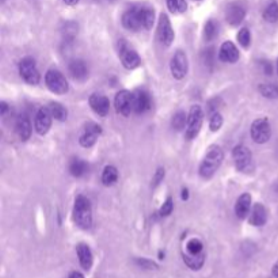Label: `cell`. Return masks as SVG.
I'll list each match as a JSON object with an SVG mask.
<instances>
[{"label": "cell", "mask_w": 278, "mask_h": 278, "mask_svg": "<svg viewBox=\"0 0 278 278\" xmlns=\"http://www.w3.org/2000/svg\"><path fill=\"white\" fill-rule=\"evenodd\" d=\"M73 220L77 227L88 230L92 224V209L90 200L84 196H77L73 208Z\"/></svg>", "instance_id": "1"}, {"label": "cell", "mask_w": 278, "mask_h": 278, "mask_svg": "<svg viewBox=\"0 0 278 278\" xmlns=\"http://www.w3.org/2000/svg\"><path fill=\"white\" fill-rule=\"evenodd\" d=\"M223 159H224V155L220 147H212L200 166V175L205 179L211 178L219 170L223 163Z\"/></svg>", "instance_id": "2"}, {"label": "cell", "mask_w": 278, "mask_h": 278, "mask_svg": "<svg viewBox=\"0 0 278 278\" xmlns=\"http://www.w3.org/2000/svg\"><path fill=\"white\" fill-rule=\"evenodd\" d=\"M45 83H46V87H48L50 91L54 92V94H58V95L65 94L69 90L67 79L57 69H50V71L46 72V75H45Z\"/></svg>", "instance_id": "3"}, {"label": "cell", "mask_w": 278, "mask_h": 278, "mask_svg": "<svg viewBox=\"0 0 278 278\" xmlns=\"http://www.w3.org/2000/svg\"><path fill=\"white\" fill-rule=\"evenodd\" d=\"M232 158L235 162L236 168L242 173H251L254 164H253V156L249 149L245 145H236L232 151Z\"/></svg>", "instance_id": "4"}, {"label": "cell", "mask_w": 278, "mask_h": 278, "mask_svg": "<svg viewBox=\"0 0 278 278\" xmlns=\"http://www.w3.org/2000/svg\"><path fill=\"white\" fill-rule=\"evenodd\" d=\"M202 120H204V114L200 106H193L190 109V113L187 115V125H186V137L192 140L196 137L197 134L200 133L202 126Z\"/></svg>", "instance_id": "5"}, {"label": "cell", "mask_w": 278, "mask_h": 278, "mask_svg": "<svg viewBox=\"0 0 278 278\" xmlns=\"http://www.w3.org/2000/svg\"><path fill=\"white\" fill-rule=\"evenodd\" d=\"M19 72L20 76L23 77L24 82L29 83V84H33V86L38 84L39 80H41L38 68H37L35 61L31 57H26L20 61Z\"/></svg>", "instance_id": "6"}, {"label": "cell", "mask_w": 278, "mask_h": 278, "mask_svg": "<svg viewBox=\"0 0 278 278\" xmlns=\"http://www.w3.org/2000/svg\"><path fill=\"white\" fill-rule=\"evenodd\" d=\"M272 136V129L266 118H258L251 125V139L257 144H264Z\"/></svg>", "instance_id": "7"}, {"label": "cell", "mask_w": 278, "mask_h": 278, "mask_svg": "<svg viewBox=\"0 0 278 278\" xmlns=\"http://www.w3.org/2000/svg\"><path fill=\"white\" fill-rule=\"evenodd\" d=\"M170 69L173 76L178 80H181L186 76L187 69H189V62H187L186 53L182 50H178L171 58V64H170Z\"/></svg>", "instance_id": "8"}, {"label": "cell", "mask_w": 278, "mask_h": 278, "mask_svg": "<svg viewBox=\"0 0 278 278\" xmlns=\"http://www.w3.org/2000/svg\"><path fill=\"white\" fill-rule=\"evenodd\" d=\"M114 105L117 113H120L124 117H128L133 111V94L126 90L120 91L115 95Z\"/></svg>", "instance_id": "9"}, {"label": "cell", "mask_w": 278, "mask_h": 278, "mask_svg": "<svg viewBox=\"0 0 278 278\" xmlns=\"http://www.w3.org/2000/svg\"><path fill=\"white\" fill-rule=\"evenodd\" d=\"M158 37L159 41L163 43L164 46H170L174 41V34L173 26L170 23L167 15L162 14L159 18V24H158Z\"/></svg>", "instance_id": "10"}, {"label": "cell", "mask_w": 278, "mask_h": 278, "mask_svg": "<svg viewBox=\"0 0 278 278\" xmlns=\"http://www.w3.org/2000/svg\"><path fill=\"white\" fill-rule=\"evenodd\" d=\"M101 133H102V129L99 125L88 124L86 128H84V130H83L80 139H79L80 145L84 147V148H90V147H92V145L95 144L96 140H98V137L101 136Z\"/></svg>", "instance_id": "11"}, {"label": "cell", "mask_w": 278, "mask_h": 278, "mask_svg": "<svg viewBox=\"0 0 278 278\" xmlns=\"http://www.w3.org/2000/svg\"><path fill=\"white\" fill-rule=\"evenodd\" d=\"M52 118L53 115L49 110V107H42L39 109L37 115H35V130L39 134H46L52 126Z\"/></svg>", "instance_id": "12"}, {"label": "cell", "mask_w": 278, "mask_h": 278, "mask_svg": "<svg viewBox=\"0 0 278 278\" xmlns=\"http://www.w3.org/2000/svg\"><path fill=\"white\" fill-rule=\"evenodd\" d=\"M90 106L95 114H98L99 117H106L110 110V101H109V98H106L102 94H92L90 96Z\"/></svg>", "instance_id": "13"}, {"label": "cell", "mask_w": 278, "mask_h": 278, "mask_svg": "<svg viewBox=\"0 0 278 278\" xmlns=\"http://www.w3.org/2000/svg\"><path fill=\"white\" fill-rule=\"evenodd\" d=\"M246 16V8L243 7L242 3H232V4L228 5L226 12V19L227 22L231 24V26H238V24L242 23V20L245 19Z\"/></svg>", "instance_id": "14"}, {"label": "cell", "mask_w": 278, "mask_h": 278, "mask_svg": "<svg viewBox=\"0 0 278 278\" xmlns=\"http://www.w3.org/2000/svg\"><path fill=\"white\" fill-rule=\"evenodd\" d=\"M268 220V211L262 204H254L251 211H250V217H249V223L251 226L255 227H261L264 226L265 223Z\"/></svg>", "instance_id": "15"}, {"label": "cell", "mask_w": 278, "mask_h": 278, "mask_svg": "<svg viewBox=\"0 0 278 278\" xmlns=\"http://www.w3.org/2000/svg\"><path fill=\"white\" fill-rule=\"evenodd\" d=\"M120 54L122 64H124V67L126 69H134V68H137L141 64L139 54L134 50H132V49L126 48L125 45H122L120 48Z\"/></svg>", "instance_id": "16"}, {"label": "cell", "mask_w": 278, "mask_h": 278, "mask_svg": "<svg viewBox=\"0 0 278 278\" xmlns=\"http://www.w3.org/2000/svg\"><path fill=\"white\" fill-rule=\"evenodd\" d=\"M219 58L224 62H231L234 64L239 60V50L232 42H224L221 45L220 50H219Z\"/></svg>", "instance_id": "17"}, {"label": "cell", "mask_w": 278, "mask_h": 278, "mask_svg": "<svg viewBox=\"0 0 278 278\" xmlns=\"http://www.w3.org/2000/svg\"><path fill=\"white\" fill-rule=\"evenodd\" d=\"M122 24H124L125 29L133 30V31L141 29L139 8H132V10L126 11L122 16Z\"/></svg>", "instance_id": "18"}, {"label": "cell", "mask_w": 278, "mask_h": 278, "mask_svg": "<svg viewBox=\"0 0 278 278\" xmlns=\"http://www.w3.org/2000/svg\"><path fill=\"white\" fill-rule=\"evenodd\" d=\"M151 109V99L145 91H137L133 94V111L137 114H143Z\"/></svg>", "instance_id": "19"}, {"label": "cell", "mask_w": 278, "mask_h": 278, "mask_svg": "<svg viewBox=\"0 0 278 278\" xmlns=\"http://www.w3.org/2000/svg\"><path fill=\"white\" fill-rule=\"evenodd\" d=\"M251 208H253V206H251V196H250L249 193H243V194L238 198V201H236V216L239 217V219H245V217H247L250 211H251Z\"/></svg>", "instance_id": "20"}, {"label": "cell", "mask_w": 278, "mask_h": 278, "mask_svg": "<svg viewBox=\"0 0 278 278\" xmlns=\"http://www.w3.org/2000/svg\"><path fill=\"white\" fill-rule=\"evenodd\" d=\"M69 73L75 80H84L88 76V67L83 60H73L69 64Z\"/></svg>", "instance_id": "21"}, {"label": "cell", "mask_w": 278, "mask_h": 278, "mask_svg": "<svg viewBox=\"0 0 278 278\" xmlns=\"http://www.w3.org/2000/svg\"><path fill=\"white\" fill-rule=\"evenodd\" d=\"M77 251V257H79V261H80V265L84 270H90L92 266V253L90 247L84 243H80V245L76 247Z\"/></svg>", "instance_id": "22"}, {"label": "cell", "mask_w": 278, "mask_h": 278, "mask_svg": "<svg viewBox=\"0 0 278 278\" xmlns=\"http://www.w3.org/2000/svg\"><path fill=\"white\" fill-rule=\"evenodd\" d=\"M16 133L18 136L20 137V140H26L30 139V136H31V124H30V121L27 117H24V115H20L19 118L16 120Z\"/></svg>", "instance_id": "23"}, {"label": "cell", "mask_w": 278, "mask_h": 278, "mask_svg": "<svg viewBox=\"0 0 278 278\" xmlns=\"http://www.w3.org/2000/svg\"><path fill=\"white\" fill-rule=\"evenodd\" d=\"M183 261L190 269L198 270V269L202 268V265L205 262V253L204 251L200 253V254H189V253H186V254H183Z\"/></svg>", "instance_id": "24"}, {"label": "cell", "mask_w": 278, "mask_h": 278, "mask_svg": "<svg viewBox=\"0 0 278 278\" xmlns=\"http://www.w3.org/2000/svg\"><path fill=\"white\" fill-rule=\"evenodd\" d=\"M87 171H88V164L82 159H73L69 164V173L72 174L73 177H83Z\"/></svg>", "instance_id": "25"}, {"label": "cell", "mask_w": 278, "mask_h": 278, "mask_svg": "<svg viewBox=\"0 0 278 278\" xmlns=\"http://www.w3.org/2000/svg\"><path fill=\"white\" fill-rule=\"evenodd\" d=\"M118 179V171L114 166H106L102 173V182L105 186H111L114 185Z\"/></svg>", "instance_id": "26"}, {"label": "cell", "mask_w": 278, "mask_h": 278, "mask_svg": "<svg viewBox=\"0 0 278 278\" xmlns=\"http://www.w3.org/2000/svg\"><path fill=\"white\" fill-rule=\"evenodd\" d=\"M140 10V22H141V27L143 29L149 30L152 26H154L155 22V14L154 11L149 10V8H139Z\"/></svg>", "instance_id": "27"}, {"label": "cell", "mask_w": 278, "mask_h": 278, "mask_svg": "<svg viewBox=\"0 0 278 278\" xmlns=\"http://www.w3.org/2000/svg\"><path fill=\"white\" fill-rule=\"evenodd\" d=\"M258 90L268 99L278 98V84H276V83H264V84L259 86Z\"/></svg>", "instance_id": "28"}, {"label": "cell", "mask_w": 278, "mask_h": 278, "mask_svg": "<svg viewBox=\"0 0 278 278\" xmlns=\"http://www.w3.org/2000/svg\"><path fill=\"white\" fill-rule=\"evenodd\" d=\"M49 110H50V113H52L53 118H54V120H58V121L67 120L68 111H67V109L61 105V103H58V102H52L50 106H49Z\"/></svg>", "instance_id": "29"}, {"label": "cell", "mask_w": 278, "mask_h": 278, "mask_svg": "<svg viewBox=\"0 0 278 278\" xmlns=\"http://www.w3.org/2000/svg\"><path fill=\"white\" fill-rule=\"evenodd\" d=\"M264 19L266 22H269V23H276V22H278V4L276 1H272L265 8Z\"/></svg>", "instance_id": "30"}, {"label": "cell", "mask_w": 278, "mask_h": 278, "mask_svg": "<svg viewBox=\"0 0 278 278\" xmlns=\"http://www.w3.org/2000/svg\"><path fill=\"white\" fill-rule=\"evenodd\" d=\"M168 10L173 14H182L186 11V1L185 0H167Z\"/></svg>", "instance_id": "31"}, {"label": "cell", "mask_w": 278, "mask_h": 278, "mask_svg": "<svg viewBox=\"0 0 278 278\" xmlns=\"http://www.w3.org/2000/svg\"><path fill=\"white\" fill-rule=\"evenodd\" d=\"M204 251V245L200 239L193 238L186 243V253L189 254H200Z\"/></svg>", "instance_id": "32"}, {"label": "cell", "mask_w": 278, "mask_h": 278, "mask_svg": "<svg viewBox=\"0 0 278 278\" xmlns=\"http://www.w3.org/2000/svg\"><path fill=\"white\" fill-rule=\"evenodd\" d=\"M187 125V115L185 111H178L173 118V128L175 130H182Z\"/></svg>", "instance_id": "33"}, {"label": "cell", "mask_w": 278, "mask_h": 278, "mask_svg": "<svg viewBox=\"0 0 278 278\" xmlns=\"http://www.w3.org/2000/svg\"><path fill=\"white\" fill-rule=\"evenodd\" d=\"M204 35H205L206 41H212L216 38L217 35V26L213 20H208L204 29Z\"/></svg>", "instance_id": "34"}, {"label": "cell", "mask_w": 278, "mask_h": 278, "mask_svg": "<svg viewBox=\"0 0 278 278\" xmlns=\"http://www.w3.org/2000/svg\"><path fill=\"white\" fill-rule=\"evenodd\" d=\"M236 38H238V42L240 43V46H243V48H249L250 43H251V34L247 29H242L236 35Z\"/></svg>", "instance_id": "35"}, {"label": "cell", "mask_w": 278, "mask_h": 278, "mask_svg": "<svg viewBox=\"0 0 278 278\" xmlns=\"http://www.w3.org/2000/svg\"><path fill=\"white\" fill-rule=\"evenodd\" d=\"M221 125H223V117L220 115V113H213L211 117V121H209V128H211L212 132H217L220 129Z\"/></svg>", "instance_id": "36"}, {"label": "cell", "mask_w": 278, "mask_h": 278, "mask_svg": "<svg viewBox=\"0 0 278 278\" xmlns=\"http://www.w3.org/2000/svg\"><path fill=\"white\" fill-rule=\"evenodd\" d=\"M174 209V204H173V198L171 197H168L167 200L164 201V204L162 205V208H160V211H159V213H160V216H170L171 215V212H173Z\"/></svg>", "instance_id": "37"}, {"label": "cell", "mask_w": 278, "mask_h": 278, "mask_svg": "<svg viewBox=\"0 0 278 278\" xmlns=\"http://www.w3.org/2000/svg\"><path fill=\"white\" fill-rule=\"evenodd\" d=\"M136 262H137L140 266H143V268H147V269H156V268H158V266H156V265H155L152 261H148V259L141 258V259H137Z\"/></svg>", "instance_id": "38"}, {"label": "cell", "mask_w": 278, "mask_h": 278, "mask_svg": "<svg viewBox=\"0 0 278 278\" xmlns=\"http://www.w3.org/2000/svg\"><path fill=\"white\" fill-rule=\"evenodd\" d=\"M163 178H164V170L163 168H159L154 175V181H152V182H154V186H158L159 183L163 181Z\"/></svg>", "instance_id": "39"}, {"label": "cell", "mask_w": 278, "mask_h": 278, "mask_svg": "<svg viewBox=\"0 0 278 278\" xmlns=\"http://www.w3.org/2000/svg\"><path fill=\"white\" fill-rule=\"evenodd\" d=\"M262 67H264V71L266 75H272V72H273V67H272L268 61L262 62Z\"/></svg>", "instance_id": "40"}, {"label": "cell", "mask_w": 278, "mask_h": 278, "mask_svg": "<svg viewBox=\"0 0 278 278\" xmlns=\"http://www.w3.org/2000/svg\"><path fill=\"white\" fill-rule=\"evenodd\" d=\"M69 278H84V276L80 272H72L69 274Z\"/></svg>", "instance_id": "41"}, {"label": "cell", "mask_w": 278, "mask_h": 278, "mask_svg": "<svg viewBox=\"0 0 278 278\" xmlns=\"http://www.w3.org/2000/svg\"><path fill=\"white\" fill-rule=\"evenodd\" d=\"M65 4H68V5H75V4H77L79 3V0H62Z\"/></svg>", "instance_id": "42"}, {"label": "cell", "mask_w": 278, "mask_h": 278, "mask_svg": "<svg viewBox=\"0 0 278 278\" xmlns=\"http://www.w3.org/2000/svg\"><path fill=\"white\" fill-rule=\"evenodd\" d=\"M273 276L276 278H278V261L274 264V266H273Z\"/></svg>", "instance_id": "43"}, {"label": "cell", "mask_w": 278, "mask_h": 278, "mask_svg": "<svg viewBox=\"0 0 278 278\" xmlns=\"http://www.w3.org/2000/svg\"><path fill=\"white\" fill-rule=\"evenodd\" d=\"M189 198V190L187 189H183L182 190V200H187Z\"/></svg>", "instance_id": "44"}, {"label": "cell", "mask_w": 278, "mask_h": 278, "mask_svg": "<svg viewBox=\"0 0 278 278\" xmlns=\"http://www.w3.org/2000/svg\"><path fill=\"white\" fill-rule=\"evenodd\" d=\"M5 111H7V105H5L4 102H3V103H1V114L4 115Z\"/></svg>", "instance_id": "45"}, {"label": "cell", "mask_w": 278, "mask_h": 278, "mask_svg": "<svg viewBox=\"0 0 278 278\" xmlns=\"http://www.w3.org/2000/svg\"><path fill=\"white\" fill-rule=\"evenodd\" d=\"M277 71H278V61H277Z\"/></svg>", "instance_id": "46"}]
</instances>
